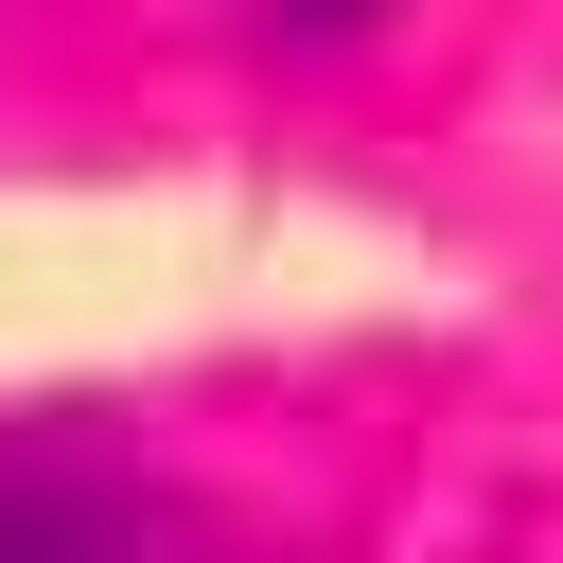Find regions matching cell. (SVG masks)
Segmentation results:
<instances>
[{
    "instance_id": "6da1fadb",
    "label": "cell",
    "mask_w": 563,
    "mask_h": 563,
    "mask_svg": "<svg viewBox=\"0 0 563 563\" xmlns=\"http://www.w3.org/2000/svg\"><path fill=\"white\" fill-rule=\"evenodd\" d=\"M264 18H282V35H369L387 0H264Z\"/></svg>"
},
{
    "instance_id": "7a4b0ae2",
    "label": "cell",
    "mask_w": 563,
    "mask_h": 563,
    "mask_svg": "<svg viewBox=\"0 0 563 563\" xmlns=\"http://www.w3.org/2000/svg\"><path fill=\"white\" fill-rule=\"evenodd\" d=\"M0 563H18V528H0Z\"/></svg>"
}]
</instances>
